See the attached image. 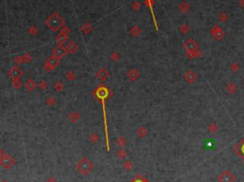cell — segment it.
Listing matches in <instances>:
<instances>
[{"label":"cell","mask_w":244,"mask_h":182,"mask_svg":"<svg viewBox=\"0 0 244 182\" xmlns=\"http://www.w3.org/2000/svg\"><path fill=\"white\" fill-rule=\"evenodd\" d=\"M226 91L228 92V94H235L238 92V86L233 82H229L226 85Z\"/></svg>","instance_id":"obj_15"},{"label":"cell","mask_w":244,"mask_h":182,"mask_svg":"<svg viewBox=\"0 0 244 182\" xmlns=\"http://www.w3.org/2000/svg\"><path fill=\"white\" fill-rule=\"evenodd\" d=\"M80 117H81V115L76 111H72V112H70V115H69V119H70L72 123L77 122V121L80 119Z\"/></svg>","instance_id":"obj_17"},{"label":"cell","mask_w":244,"mask_h":182,"mask_svg":"<svg viewBox=\"0 0 244 182\" xmlns=\"http://www.w3.org/2000/svg\"><path fill=\"white\" fill-rule=\"evenodd\" d=\"M243 81H244V80H243Z\"/></svg>","instance_id":"obj_45"},{"label":"cell","mask_w":244,"mask_h":182,"mask_svg":"<svg viewBox=\"0 0 244 182\" xmlns=\"http://www.w3.org/2000/svg\"><path fill=\"white\" fill-rule=\"evenodd\" d=\"M230 70L232 72H238L239 70V64L237 62H233L230 65Z\"/></svg>","instance_id":"obj_26"},{"label":"cell","mask_w":244,"mask_h":182,"mask_svg":"<svg viewBox=\"0 0 244 182\" xmlns=\"http://www.w3.org/2000/svg\"><path fill=\"white\" fill-rule=\"evenodd\" d=\"M14 62L16 63V64H21L22 62H23V58H22V56H20V55H18V56H15L14 57Z\"/></svg>","instance_id":"obj_38"},{"label":"cell","mask_w":244,"mask_h":182,"mask_svg":"<svg viewBox=\"0 0 244 182\" xmlns=\"http://www.w3.org/2000/svg\"><path fill=\"white\" fill-rule=\"evenodd\" d=\"M22 58L24 63H30L32 61V55L29 54H25L24 55H22Z\"/></svg>","instance_id":"obj_27"},{"label":"cell","mask_w":244,"mask_h":182,"mask_svg":"<svg viewBox=\"0 0 244 182\" xmlns=\"http://www.w3.org/2000/svg\"><path fill=\"white\" fill-rule=\"evenodd\" d=\"M127 155V153H126V152L124 151L123 149H121V150H119L118 151V153H117V156L119 157V158H121V159H123L124 157Z\"/></svg>","instance_id":"obj_37"},{"label":"cell","mask_w":244,"mask_h":182,"mask_svg":"<svg viewBox=\"0 0 244 182\" xmlns=\"http://www.w3.org/2000/svg\"><path fill=\"white\" fill-rule=\"evenodd\" d=\"M218 180L219 182H235V176L229 171H225L218 176Z\"/></svg>","instance_id":"obj_7"},{"label":"cell","mask_w":244,"mask_h":182,"mask_svg":"<svg viewBox=\"0 0 244 182\" xmlns=\"http://www.w3.org/2000/svg\"><path fill=\"white\" fill-rule=\"evenodd\" d=\"M92 31V27L89 25V24H86V25H84L82 27V32L85 34H88V33H90V32Z\"/></svg>","instance_id":"obj_35"},{"label":"cell","mask_w":244,"mask_h":182,"mask_svg":"<svg viewBox=\"0 0 244 182\" xmlns=\"http://www.w3.org/2000/svg\"><path fill=\"white\" fill-rule=\"evenodd\" d=\"M197 75L196 74V72H194L193 70H189V71H187V72L185 74V75H184V78H185V80L188 83H190V84H193L194 81H196L197 80Z\"/></svg>","instance_id":"obj_11"},{"label":"cell","mask_w":244,"mask_h":182,"mask_svg":"<svg viewBox=\"0 0 244 182\" xmlns=\"http://www.w3.org/2000/svg\"><path fill=\"white\" fill-rule=\"evenodd\" d=\"M46 24L51 30L55 32V31H58L61 28V26L63 25V19L57 14H54L47 19Z\"/></svg>","instance_id":"obj_1"},{"label":"cell","mask_w":244,"mask_h":182,"mask_svg":"<svg viewBox=\"0 0 244 182\" xmlns=\"http://www.w3.org/2000/svg\"><path fill=\"white\" fill-rule=\"evenodd\" d=\"M67 49H66V47H64L62 45H59L55 48V49L52 50V55H55V57H57L59 60L64 57L65 55H66L67 54Z\"/></svg>","instance_id":"obj_9"},{"label":"cell","mask_w":244,"mask_h":182,"mask_svg":"<svg viewBox=\"0 0 244 182\" xmlns=\"http://www.w3.org/2000/svg\"><path fill=\"white\" fill-rule=\"evenodd\" d=\"M219 20H220L221 22H226L227 20H228V14L226 13H221L220 15H219Z\"/></svg>","instance_id":"obj_31"},{"label":"cell","mask_w":244,"mask_h":182,"mask_svg":"<svg viewBox=\"0 0 244 182\" xmlns=\"http://www.w3.org/2000/svg\"><path fill=\"white\" fill-rule=\"evenodd\" d=\"M139 72H138L136 69H131L128 72H127V76H128V78L131 80V81L133 82H136V80L139 78Z\"/></svg>","instance_id":"obj_12"},{"label":"cell","mask_w":244,"mask_h":182,"mask_svg":"<svg viewBox=\"0 0 244 182\" xmlns=\"http://www.w3.org/2000/svg\"><path fill=\"white\" fill-rule=\"evenodd\" d=\"M95 95L98 97L99 99H108L113 95V92L111 90H109L108 88H106L104 85H101L100 87H98L95 91Z\"/></svg>","instance_id":"obj_3"},{"label":"cell","mask_w":244,"mask_h":182,"mask_svg":"<svg viewBox=\"0 0 244 182\" xmlns=\"http://www.w3.org/2000/svg\"><path fill=\"white\" fill-rule=\"evenodd\" d=\"M116 144L118 145V146H124V145L126 144V140H125V138L124 137H118V139H117V141H116Z\"/></svg>","instance_id":"obj_36"},{"label":"cell","mask_w":244,"mask_h":182,"mask_svg":"<svg viewBox=\"0 0 244 182\" xmlns=\"http://www.w3.org/2000/svg\"><path fill=\"white\" fill-rule=\"evenodd\" d=\"M189 30H190V29H189V27L187 26V25H183V26H181V27H180V31L182 32L183 34H187V33H188V32H189Z\"/></svg>","instance_id":"obj_39"},{"label":"cell","mask_w":244,"mask_h":182,"mask_svg":"<svg viewBox=\"0 0 244 182\" xmlns=\"http://www.w3.org/2000/svg\"><path fill=\"white\" fill-rule=\"evenodd\" d=\"M38 87L41 89V90H46L47 87H48V84L45 80H41L39 83H38Z\"/></svg>","instance_id":"obj_32"},{"label":"cell","mask_w":244,"mask_h":182,"mask_svg":"<svg viewBox=\"0 0 244 182\" xmlns=\"http://www.w3.org/2000/svg\"><path fill=\"white\" fill-rule=\"evenodd\" d=\"M58 63H59V59L57 57H55V55H51L47 59L45 65H44V69H45L46 72H51L57 67Z\"/></svg>","instance_id":"obj_4"},{"label":"cell","mask_w":244,"mask_h":182,"mask_svg":"<svg viewBox=\"0 0 244 182\" xmlns=\"http://www.w3.org/2000/svg\"><path fill=\"white\" fill-rule=\"evenodd\" d=\"M110 58H111L112 61H117L119 58H120V55L118 52H113L111 54V56H110Z\"/></svg>","instance_id":"obj_25"},{"label":"cell","mask_w":244,"mask_h":182,"mask_svg":"<svg viewBox=\"0 0 244 182\" xmlns=\"http://www.w3.org/2000/svg\"><path fill=\"white\" fill-rule=\"evenodd\" d=\"M132 166H133V164L130 162V161H127V162H126L125 164H124V167L127 169V170H129V169H131L132 168Z\"/></svg>","instance_id":"obj_40"},{"label":"cell","mask_w":244,"mask_h":182,"mask_svg":"<svg viewBox=\"0 0 244 182\" xmlns=\"http://www.w3.org/2000/svg\"><path fill=\"white\" fill-rule=\"evenodd\" d=\"M14 163H15V161L13 157H11L10 155H8L2 152V153H1V165L2 166H4L6 169H10Z\"/></svg>","instance_id":"obj_6"},{"label":"cell","mask_w":244,"mask_h":182,"mask_svg":"<svg viewBox=\"0 0 244 182\" xmlns=\"http://www.w3.org/2000/svg\"><path fill=\"white\" fill-rule=\"evenodd\" d=\"M46 182H57V181H56L55 178H52V177H51V178H49Z\"/></svg>","instance_id":"obj_42"},{"label":"cell","mask_w":244,"mask_h":182,"mask_svg":"<svg viewBox=\"0 0 244 182\" xmlns=\"http://www.w3.org/2000/svg\"><path fill=\"white\" fill-rule=\"evenodd\" d=\"M235 152L238 153V155L244 157V137L243 139L239 141V143L235 147Z\"/></svg>","instance_id":"obj_14"},{"label":"cell","mask_w":244,"mask_h":182,"mask_svg":"<svg viewBox=\"0 0 244 182\" xmlns=\"http://www.w3.org/2000/svg\"><path fill=\"white\" fill-rule=\"evenodd\" d=\"M96 76H97V78L98 79L102 80V81H105V80L109 77V72L105 70L104 68H101V69H99L98 71H97Z\"/></svg>","instance_id":"obj_13"},{"label":"cell","mask_w":244,"mask_h":182,"mask_svg":"<svg viewBox=\"0 0 244 182\" xmlns=\"http://www.w3.org/2000/svg\"><path fill=\"white\" fill-rule=\"evenodd\" d=\"M30 34H36V29H35V28H31V29H30Z\"/></svg>","instance_id":"obj_41"},{"label":"cell","mask_w":244,"mask_h":182,"mask_svg":"<svg viewBox=\"0 0 244 182\" xmlns=\"http://www.w3.org/2000/svg\"><path fill=\"white\" fill-rule=\"evenodd\" d=\"M189 5L188 4H186V3H182L181 5H180V11H183V13H186V11H189Z\"/></svg>","instance_id":"obj_34"},{"label":"cell","mask_w":244,"mask_h":182,"mask_svg":"<svg viewBox=\"0 0 244 182\" xmlns=\"http://www.w3.org/2000/svg\"><path fill=\"white\" fill-rule=\"evenodd\" d=\"M2 182H8V181H6L5 179H4V180H2Z\"/></svg>","instance_id":"obj_44"},{"label":"cell","mask_w":244,"mask_h":182,"mask_svg":"<svg viewBox=\"0 0 244 182\" xmlns=\"http://www.w3.org/2000/svg\"><path fill=\"white\" fill-rule=\"evenodd\" d=\"M8 75L11 79H20L23 76V72L21 71V69L18 67H13L8 72Z\"/></svg>","instance_id":"obj_8"},{"label":"cell","mask_w":244,"mask_h":182,"mask_svg":"<svg viewBox=\"0 0 244 182\" xmlns=\"http://www.w3.org/2000/svg\"><path fill=\"white\" fill-rule=\"evenodd\" d=\"M35 87H36V83H35L34 80L32 79V78L28 79L27 81H26V83H25V88L27 89L28 91H30V92L34 91V89H35Z\"/></svg>","instance_id":"obj_18"},{"label":"cell","mask_w":244,"mask_h":182,"mask_svg":"<svg viewBox=\"0 0 244 182\" xmlns=\"http://www.w3.org/2000/svg\"><path fill=\"white\" fill-rule=\"evenodd\" d=\"M76 168L82 175H88V173L93 170V164L89 159L83 158L76 164Z\"/></svg>","instance_id":"obj_2"},{"label":"cell","mask_w":244,"mask_h":182,"mask_svg":"<svg viewBox=\"0 0 244 182\" xmlns=\"http://www.w3.org/2000/svg\"><path fill=\"white\" fill-rule=\"evenodd\" d=\"M55 97H52V96H50V97H48L47 100H46V104L49 105V106H54V105L55 104Z\"/></svg>","instance_id":"obj_29"},{"label":"cell","mask_w":244,"mask_h":182,"mask_svg":"<svg viewBox=\"0 0 244 182\" xmlns=\"http://www.w3.org/2000/svg\"><path fill=\"white\" fill-rule=\"evenodd\" d=\"M239 5L244 9V0H239Z\"/></svg>","instance_id":"obj_43"},{"label":"cell","mask_w":244,"mask_h":182,"mask_svg":"<svg viewBox=\"0 0 244 182\" xmlns=\"http://www.w3.org/2000/svg\"><path fill=\"white\" fill-rule=\"evenodd\" d=\"M184 48L187 50V52H194L198 49V44L194 39L190 38L184 43Z\"/></svg>","instance_id":"obj_10"},{"label":"cell","mask_w":244,"mask_h":182,"mask_svg":"<svg viewBox=\"0 0 244 182\" xmlns=\"http://www.w3.org/2000/svg\"><path fill=\"white\" fill-rule=\"evenodd\" d=\"M131 33L133 36H137L138 34H139L141 33V30L139 29V28H137V27H135V28H133L132 31H131Z\"/></svg>","instance_id":"obj_33"},{"label":"cell","mask_w":244,"mask_h":182,"mask_svg":"<svg viewBox=\"0 0 244 182\" xmlns=\"http://www.w3.org/2000/svg\"><path fill=\"white\" fill-rule=\"evenodd\" d=\"M66 49H67V52H70V54H75V52H76L77 49H78V47H77V44L75 42L71 41L66 46Z\"/></svg>","instance_id":"obj_16"},{"label":"cell","mask_w":244,"mask_h":182,"mask_svg":"<svg viewBox=\"0 0 244 182\" xmlns=\"http://www.w3.org/2000/svg\"><path fill=\"white\" fill-rule=\"evenodd\" d=\"M208 130H209V132L210 133H215L217 132V130H218V126L217 125V123L215 122H212L211 123L209 126H208Z\"/></svg>","instance_id":"obj_23"},{"label":"cell","mask_w":244,"mask_h":182,"mask_svg":"<svg viewBox=\"0 0 244 182\" xmlns=\"http://www.w3.org/2000/svg\"><path fill=\"white\" fill-rule=\"evenodd\" d=\"M54 89L57 92H62L64 89H65V85L61 82V81H57V82H55V84H54Z\"/></svg>","instance_id":"obj_21"},{"label":"cell","mask_w":244,"mask_h":182,"mask_svg":"<svg viewBox=\"0 0 244 182\" xmlns=\"http://www.w3.org/2000/svg\"><path fill=\"white\" fill-rule=\"evenodd\" d=\"M66 40H67V34H61L56 37V41H57L59 45H63V43L66 41Z\"/></svg>","instance_id":"obj_22"},{"label":"cell","mask_w":244,"mask_h":182,"mask_svg":"<svg viewBox=\"0 0 244 182\" xmlns=\"http://www.w3.org/2000/svg\"><path fill=\"white\" fill-rule=\"evenodd\" d=\"M66 78L68 79V80H70V81H72V80H75V78H76V74L75 72H68L67 74H66Z\"/></svg>","instance_id":"obj_24"},{"label":"cell","mask_w":244,"mask_h":182,"mask_svg":"<svg viewBox=\"0 0 244 182\" xmlns=\"http://www.w3.org/2000/svg\"><path fill=\"white\" fill-rule=\"evenodd\" d=\"M211 34H212L213 37L217 40V41H221V40L225 37V32L224 30L222 29L221 27H219L217 25H215L212 28V30H211Z\"/></svg>","instance_id":"obj_5"},{"label":"cell","mask_w":244,"mask_h":182,"mask_svg":"<svg viewBox=\"0 0 244 182\" xmlns=\"http://www.w3.org/2000/svg\"><path fill=\"white\" fill-rule=\"evenodd\" d=\"M21 81H20V79H14L13 80V85H14V89H19L21 87Z\"/></svg>","instance_id":"obj_30"},{"label":"cell","mask_w":244,"mask_h":182,"mask_svg":"<svg viewBox=\"0 0 244 182\" xmlns=\"http://www.w3.org/2000/svg\"><path fill=\"white\" fill-rule=\"evenodd\" d=\"M98 139H99V135H97V133H92V135H90V140L92 141L93 143L97 142Z\"/></svg>","instance_id":"obj_28"},{"label":"cell","mask_w":244,"mask_h":182,"mask_svg":"<svg viewBox=\"0 0 244 182\" xmlns=\"http://www.w3.org/2000/svg\"><path fill=\"white\" fill-rule=\"evenodd\" d=\"M147 135V129H146L144 126H140L137 129V135L140 137V138H143L145 137V135Z\"/></svg>","instance_id":"obj_20"},{"label":"cell","mask_w":244,"mask_h":182,"mask_svg":"<svg viewBox=\"0 0 244 182\" xmlns=\"http://www.w3.org/2000/svg\"><path fill=\"white\" fill-rule=\"evenodd\" d=\"M186 55L188 56L189 58H191V59L194 58V57L198 58V57H200V56L202 55V52L199 50V49H197V50L194 51V52H187Z\"/></svg>","instance_id":"obj_19"}]
</instances>
